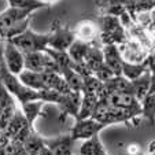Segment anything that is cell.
I'll list each match as a JSON object with an SVG mask.
<instances>
[{
	"label": "cell",
	"instance_id": "obj_8",
	"mask_svg": "<svg viewBox=\"0 0 155 155\" xmlns=\"http://www.w3.org/2000/svg\"><path fill=\"white\" fill-rule=\"evenodd\" d=\"M73 32H74V36H76L77 40H81L88 44H97L99 37H100L99 26H97L96 21H94V19L80 21Z\"/></svg>",
	"mask_w": 155,
	"mask_h": 155
},
{
	"label": "cell",
	"instance_id": "obj_6",
	"mask_svg": "<svg viewBox=\"0 0 155 155\" xmlns=\"http://www.w3.org/2000/svg\"><path fill=\"white\" fill-rule=\"evenodd\" d=\"M3 59L7 69L15 76H19L24 71V54L21 52L10 40L2 41Z\"/></svg>",
	"mask_w": 155,
	"mask_h": 155
},
{
	"label": "cell",
	"instance_id": "obj_10",
	"mask_svg": "<svg viewBox=\"0 0 155 155\" xmlns=\"http://www.w3.org/2000/svg\"><path fill=\"white\" fill-rule=\"evenodd\" d=\"M33 11L30 10H21V8H14V7H8L3 12H0V36L7 28L11 25L17 24L19 21H24L26 18L32 17Z\"/></svg>",
	"mask_w": 155,
	"mask_h": 155
},
{
	"label": "cell",
	"instance_id": "obj_31",
	"mask_svg": "<svg viewBox=\"0 0 155 155\" xmlns=\"http://www.w3.org/2000/svg\"><path fill=\"white\" fill-rule=\"evenodd\" d=\"M40 2H43V3H45L48 7L50 6H52V4H55V3H58L59 0H40Z\"/></svg>",
	"mask_w": 155,
	"mask_h": 155
},
{
	"label": "cell",
	"instance_id": "obj_22",
	"mask_svg": "<svg viewBox=\"0 0 155 155\" xmlns=\"http://www.w3.org/2000/svg\"><path fill=\"white\" fill-rule=\"evenodd\" d=\"M148 69H147L146 63H128V62H124L122 61V70H121V76L125 77L126 80H129V81H133V80L139 78V77L141 76V74L144 73V71H147Z\"/></svg>",
	"mask_w": 155,
	"mask_h": 155
},
{
	"label": "cell",
	"instance_id": "obj_24",
	"mask_svg": "<svg viewBox=\"0 0 155 155\" xmlns=\"http://www.w3.org/2000/svg\"><path fill=\"white\" fill-rule=\"evenodd\" d=\"M61 76L64 78L66 84L69 85L70 91L73 92H81L82 89V77L78 73L73 70L71 68H66L61 70Z\"/></svg>",
	"mask_w": 155,
	"mask_h": 155
},
{
	"label": "cell",
	"instance_id": "obj_30",
	"mask_svg": "<svg viewBox=\"0 0 155 155\" xmlns=\"http://www.w3.org/2000/svg\"><path fill=\"white\" fill-rule=\"evenodd\" d=\"M148 154H155V140L150 141V144H148Z\"/></svg>",
	"mask_w": 155,
	"mask_h": 155
},
{
	"label": "cell",
	"instance_id": "obj_27",
	"mask_svg": "<svg viewBox=\"0 0 155 155\" xmlns=\"http://www.w3.org/2000/svg\"><path fill=\"white\" fill-rule=\"evenodd\" d=\"M4 152H6V155H25L24 146L12 140H10L7 146L4 147Z\"/></svg>",
	"mask_w": 155,
	"mask_h": 155
},
{
	"label": "cell",
	"instance_id": "obj_3",
	"mask_svg": "<svg viewBox=\"0 0 155 155\" xmlns=\"http://www.w3.org/2000/svg\"><path fill=\"white\" fill-rule=\"evenodd\" d=\"M50 40H48V48L56 51H68L73 41L76 40L74 32L68 26L61 24V21H54L51 25Z\"/></svg>",
	"mask_w": 155,
	"mask_h": 155
},
{
	"label": "cell",
	"instance_id": "obj_2",
	"mask_svg": "<svg viewBox=\"0 0 155 155\" xmlns=\"http://www.w3.org/2000/svg\"><path fill=\"white\" fill-rule=\"evenodd\" d=\"M48 40L50 33H36L35 30L26 29L22 35L11 38V43L21 51L22 54L30 52H44L45 48H48Z\"/></svg>",
	"mask_w": 155,
	"mask_h": 155
},
{
	"label": "cell",
	"instance_id": "obj_4",
	"mask_svg": "<svg viewBox=\"0 0 155 155\" xmlns=\"http://www.w3.org/2000/svg\"><path fill=\"white\" fill-rule=\"evenodd\" d=\"M118 51L121 54V58L124 62H128V63H143L147 59L148 54L151 51L147 47H144L140 41L135 40L133 37L128 36L125 43L120 44L118 45Z\"/></svg>",
	"mask_w": 155,
	"mask_h": 155
},
{
	"label": "cell",
	"instance_id": "obj_7",
	"mask_svg": "<svg viewBox=\"0 0 155 155\" xmlns=\"http://www.w3.org/2000/svg\"><path fill=\"white\" fill-rule=\"evenodd\" d=\"M102 100H106L113 107L122 108V110L130 111L133 114L141 117V103L132 94H111L108 95L106 99Z\"/></svg>",
	"mask_w": 155,
	"mask_h": 155
},
{
	"label": "cell",
	"instance_id": "obj_15",
	"mask_svg": "<svg viewBox=\"0 0 155 155\" xmlns=\"http://www.w3.org/2000/svg\"><path fill=\"white\" fill-rule=\"evenodd\" d=\"M78 155H108L106 151L104 146H103L102 140H100L99 135L94 136V137L84 140L82 144L80 146Z\"/></svg>",
	"mask_w": 155,
	"mask_h": 155
},
{
	"label": "cell",
	"instance_id": "obj_16",
	"mask_svg": "<svg viewBox=\"0 0 155 155\" xmlns=\"http://www.w3.org/2000/svg\"><path fill=\"white\" fill-rule=\"evenodd\" d=\"M99 102V97L95 94H82V99H81V104H80V111L77 115V120H87L91 118L94 114L96 104Z\"/></svg>",
	"mask_w": 155,
	"mask_h": 155
},
{
	"label": "cell",
	"instance_id": "obj_25",
	"mask_svg": "<svg viewBox=\"0 0 155 155\" xmlns=\"http://www.w3.org/2000/svg\"><path fill=\"white\" fill-rule=\"evenodd\" d=\"M8 2V7H14V8L21 10H30V11H37L41 8H48V6L40 0H7Z\"/></svg>",
	"mask_w": 155,
	"mask_h": 155
},
{
	"label": "cell",
	"instance_id": "obj_34",
	"mask_svg": "<svg viewBox=\"0 0 155 155\" xmlns=\"http://www.w3.org/2000/svg\"><path fill=\"white\" fill-rule=\"evenodd\" d=\"M140 155H155V154H140Z\"/></svg>",
	"mask_w": 155,
	"mask_h": 155
},
{
	"label": "cell",
	"instance_id": "obj_29",
	"mask_svg": "<svg viewBox=\"0 0 155 155\" xmlns=\"http://www.w3.org/2000/svg\"><path fill=\"white\" fill-rule=\"evenodd\" d=\"M128 152L129 155H140V147L137 146V144H130V146L128 147Z\"/></svg>",
	"mask_w": 155,
	"mask_h": 155
},
{
	"label": "cell",
	"instance_id": "obj_20",
	"mask_svg": "<svg viewBox=\"0 0 155 155\" xmlns=\"http://www.w3.org/2000/svg\"><path fill=\"white\" fill-rule=\"evenodd\" d=\"M141 118H144L151 126L155 125V91L148 92L141 102Z\"/></svg>",
	"mask_w": 155,
	"mask_h": 155
},
{
	"label": "cell",
	"instance_id": "obj_5",
	"mask_svg": "<svg viewBox=\"0 0 155 155\" xmlns=\"http://www.w3.org/2000/svg\"><path fill=\"white\" fill-rule=\"evenodd\" d=\"M104 128H107V126H104L103 124L95 121L94 118H87V120L76 121L74 126L71 128V130L69 132V133H70L71 139H73L74 141H77V140L84 141V140H88V139L99 135Z\"/></svg>",
	"mask_w": 155,
	"mask_h": 155
},
{
	"label": "cell",
	"instance_id": "obj_28",
	"mask_svg": "<svg viewBox=\"0 0 155 155\" xmlns=\"http://www.w3.org/2000/svg\"><path fill=\"white\" fill-rule=\"evenodd\" d=\"M94 76L96 77L99 81L106 82V81H108L110 78H113V77H114V73H113V71L110 70V69H108L106 64H103L102 68H99L96 71H95Z\"/></svg>",
	"mask_w": 155,
	"mask_h": 155
},
{
	"label": "cell",
	"instance_id": "obj_12",
	"mask_svg": "<svg viewBox=\"0 0 155 155\" xmlns=\"http://www.w3.org/2000/svg\"><path fill=\"white\" fill-rule=\"evenodd\" d=\"M132 85V92H133V96L139 100V102H143V99L148 95L150 88H151V71L147 70L141 74L139 78L130 81Z\"/></svg>",
	"mask_w": 155,
	"mask_h": 155
},
{
	"label": "cell",
	"instance_id": "obj_21",
	"mask_svg": "<svg viewBox=\"0 0 155 155\" xmlns=\"http://www.w3.org/2000/svg\"><path fill=\"white\" fill-rule=\"evenodd\" d=\"M91 47V44L88 43H84L81 40H74L73 44H71L70 47L68 50V54L70 56V59L74 62V63H82L85 59V55H87L88 50Z\"/></svg>",
	"mask_w": 155,
	"mask_h": 155
},
{
	"label": "cell",
	"instance_id": "obj_14",
	"mask_svg": "<svg viewBox=\"0 0 155 155\" xmlns=\"http://www.w3.org/2000/svg\"><path fill=\"white\" fill-rule=\"evenodd\" d=\"M84 63L87 64L88 69L92 71V74H94L99 68H102L103 64H104L102 45H99V44H91V47H89L87 55H85Z\"/></svg>",
	"mask_w": 155,
	"mask_h": 155
},
{
	"label": "cell",
	"instance_id": "obj_26",
	"mask_svg": "<svg viewBox=\"0 0 155 155\" xmlns=\"http://www.w3.org/2000/svg\"><path fill=\"white\" fill-rule=\"evenodd\" d=\"M44 52H47L51 58L55 61V63L59 66V69H66V68H71L73 66V61L70 59L68 51H56L52 48H45Z\"/></svg>",
	"mask_w": 155,
	"mask_h": 155
},
{
	"label": "cell",
	"instance_id": "obj_19",
	"mask_svg": "<svg viewBox=\"0 0 155 155\" xmlns=\"http://www.w3.org/2000/svg\"><path fill=\"white\" fill-rule=\"evenodd\" d=\"M44 147H45L44 137H41L35 129L30 132L26 140L24 141V150L29 155H40V152L43 151Z\"/></svg>",
	"mask_w": 155,
	"mask_h": 155
},
{
	"label": "cell",
	"instance_id": "obj_9",
	"mask_svg": "<svg viewBox=\"0 0 155 155\" xmlns=\"http://www.w3.org/2000/svg\"><path fill=\"white\" fill-rule=\"evenodd\" d=\"M81 99H82V94L81 92H73L68 95H62L61 102L58 103V108H59V118L63 120L68 115L73 117L74 120H77V115L80 111V104H81Z\"/></svg>",
	"mask_w": 155,
	"mask_h": 155
},
{
	"label": "cell",
	"instance_id": "obj_33",
	"mask_svg": "<svg viewBox=\"0 0 155 155\" xmlns=\"http://www.w3.org/2000/svg\"><path fill=\"white\" fill-rule=\"evenodd\" d=\"M63 155H74V154H73V151H70V152H66V154H63Z\"/></svg>",
	"mask_w": 155,
	"mask_h": 155
},
{
	"label": "cell",
	"instance_id": "obj_17",
	"mask_svg": "<svg viewBox=\"0 0 155 155\" xmlns=\"http://www.w3.org/2000/svg\"><path fill=\"white\" fill-rule=\"evenodd\" d=\"M44 104H45V103L41 102V100H35V102H28V103L21 104V111L24 113L29 126L35 128V126H33L35 125V121L41 115Z\"/></svg>",
	"mask_w": 155,
	"mask_h": 155
},
{
	"label": "cell",
	"instance_id": "obj_13",
	"mask_svg": "<svg viewBox=\"0 0 155 155\" xmlns=\"http://www.w3.org/2000/svg\"><path fill=\"white\" fill-rule=\"evenodd\" d=\"M28 126H29V124H28L24 113L21 111V108H17L15 114L12 115V118L10 120V122L7 124L6 129H4L3 132H4V135L8 137V140H12L21 130H24ZM30 128H32V126H30Z\"/></svg>",
	"mask_w": 155,
	"mask_h": 155
},
{
	"label": "cell",
	"instance_id": "obj_23",
	"mask_svg": "<svg viewBox=\"0 0 155 155\" xmlns=\"http://www.w3.org/2000/svg\"><path fill=\"white\" fill-rule=\"evenodd\" d=\"M30 19H32V17L26 18V19H24V21H19V22H17V24L11 25L10 28H7V29L2 33V36H0V41L11 40V38H14V37H17V36L22 35L25 30L30 28L29 26V25H30Z\"/></svg>",
	"mask_w": 155,
	"mask_h": 155
},
{
	"label": "cell",
	"instance_id": "obj_18",
	"mask_svg": "<svg viewBox=\"0 0 155 155\" xmlns=\"http://www.w3.org/2000/svg\"><path fill=\"white\" fill-rule=\"evenodd\" d=\"M19 81L29 89L33 91H43L44 88V82H43V76L41 73H35V71H29V70H24L22 73L18 76Z\"/></svg>",
	"mask_w": 155,
	"mask_h": 155
},
{
	"label": "cell",
	"instance_id": "obj_1",
	"mask_svg": "<svg viewBox=\"0 0 155 155\" xmlns=\"http://www.w3.org/2000/svg\"><path fill=\"white\" fill-rule=\"evenodd\" d=\"M91 118L103 124L104 126L115 125V124H125V125L130 126V125H137L139 120L141 117H139V115L133 114L130 111L122 110V108L113 107L106 100H99Z\"/></svg>",
	"mask_w": 155,
	"mask_h": 155
},
{
	"label": "cell",
	"instance_id": "obj_11",
	"mask_svg": "<svg viewBox=\"0 0 155 155\" xmlns=\"http://www.w3.org/2000/svg\"><path fill=\"white\" fill-rule=\"evenodd\" d=\"M103 61L104 64L114 73V76H121L122 70V58L118 51V45L110 44V45H102Z\"/></svg>",
	"mask_w": 155,
	"mask_h": 155
},
{
	"label": "cell",
	"instance_id": "obj_32",
	"mask_svg": "<svg viewBox=\"0 0 155 155\" xmlns=\"http://www.w3.org/2000/svg\"><path fill=\"white\" fill-rule=\"evenodd\" d=\"M40 155H54V154L50 151V150L47 148V147H44V148H43V151L40 152Z\"/></svg>",
	"mask_w": 155,
	"mask_h": 155
}]
</instances>
